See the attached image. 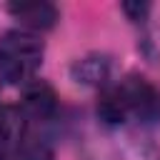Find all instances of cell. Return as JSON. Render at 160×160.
Returning <instances> with one entry per match:
<instances>
[{
    "instance_id": "6da1fadb",
    "label": "cell",
    "mask_w": 160,
    "mask_h": 160,
    "mask_svg": "<svg viewBox=\"0 0 160 160\" xmlns=\"http://www.w3.org/2000/svg\"><path fill=\"white\" fill-rule=\"evenodd\" d=\"M42 62V42L30 35L12 30L0 40V78L8 82H30Z\"/></svg>"
},
{
    "instance_id": "7a4b0ae2",
    "label": "cell",
    "mask_w": 160,
    "mask_h": 160,
    "mask_svg": "<svg viewBox=\"0 0 160 160\" xmlns=\"http://www.w3.org/2000/svg\"><path fill=\"white\" fill-rule=\"evenodd\" d=\"M118 88H120V92L125 98L128 112L138 115L145 122H152V120L160 118V90L150 80H145L140 75H130Z\"/></svg>"
},
{
    "instance_id": "3957f363",
    "label": "cell",
    "mask_w": 160,
    "mask_h": 160,
    "mask_svg": "<svg viewBox=\"0 0 160 160\" xmlns=\"http://www.w3.org/2000/svg\"><path fill=\"white\" fill-rule=\"evenodd\" d=\"M8 12L30 30H50L58 22V8L45 0H20L10 2Z\"/></svg>"
},
{
    "instance_id": "277c9868",
    "label": "cell",
    "mask_w": 160,
    "mask_h": 160,
    "mask_svg": "<svg viewBox=\"0 0 160 160\" xmlns=\"http://www.w3.org/2000/svg\"><path fill=\"white\" fill-rule=\"evenodd\" d=\"M22 108L28 112V118L32 120H48L55 115L58 110V95L55 90L42 82V80H32L25 85V92H22Z\"/></svg>"
},
{
    "instance_id": "5b68a950",
    "label": "cell",
    "mask_w": 160,
    "mask_h": 160,
    "mask_svg": "<svg viewBox=\"0 0 160 160\" xmlns=\"http://www.w3.org/2000/svg\"><path fill=\"white\" fill-rule=\"evenodd\" d=\"M128 115L130 112H128V105H125L120 88H105L98 100V118L108 125H118V122H125Z\"/></svg>"
},
{
    "instance_id": "8992f818",
    "label": "cell",
    "mask_w": 160,
    "mask_h": 160,
    "mask_svg": "<svg viewBox=\"0 0 160 160\" xmlns=\"http://www.w3.org/2000/svg\"><path fill=\"white\" fill-rule=\"evenodd\" d=\"M15 155H18V160H52V150L48 148V142L30 132L20 135Z\"/></svg>"
},
{
    "instance_id": "52a82bcc",
    "label": "cell",
    "mask_w": 160,
    "mask_h": 160,
    "mask_svg": "<svg viewBox=\"0 0 160 160\" xmlns=\"http://www.w3.org/2000/svg\"><path fill=\"white\" fill-rule=\"evenodd\" d=\"M72 75H75L78 82H85V85L102 82L105 75H108V62L102 58H85V60L72 65Z\"/></svg>"
},
{
    "instance_id": "ba28073f",
    "label": "cell",
    "mask_w": 160,
    "mask_h": 160,
    "mask_svg": "<svg viewBox=\"0 0 160 160\" xmlns=\"http://www.w3.org/2000/svg\"><path fill=\"white\" fill-rule=\"evenodd\" d=\"M10 138H12V118L5 105H0V160L10 155Z\"/></svg>"
},
{
    "instance_id": "9c48e42d",
    "label": "cell",
    "mask_w": 160,
    "mask_h": 160,
    "mask_svg": "<svg viewBox=\"0 0 160 160\" xmlns=\"http://www.w3.org/2000/svg\"><path fill=\"white\" fill-rule=\"evenodd\" d=\"M122 12H125L132 22H140V20L148 18L150 5H148V2H122Z\"/></svg>"
}]
</instances>
